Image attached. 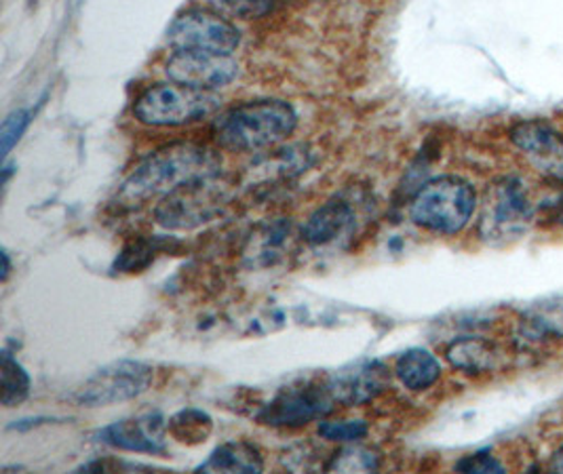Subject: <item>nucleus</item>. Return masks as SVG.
<instances>
[{"mask_svg":"<svg viewBox=\"0 0 563 474\" xmlns=\"http://www.w3.org/2000/svg\"><path fill=\"white\" fill-rule=\"evenodd\" d=\"M220 98L216 91H203L179 82L154 85L133 106V114L142 125L181 126L199 123L216 114Z\"/></svg>","mask_w":563,"mask_h":474,"instance_id":"nucleus-4","label":"nucleus"},{"mask_svg":"<svg viewBox=\"0 0 563 474\" xmlns=\"http://www.w3.org/2000/svg\"><path fill=\"white\" fill-rule=\"evenodd\" d=\"M328 379L338 405L346 407L376 399L390 384L388 370L380 361H358L330 375Z\"/></svg>","mask_w":563,"mask_h":474,"instance_id":"nucleus-14","label":"nucleus"},{"mask_svg":"<svg viewBox=\"0 0 563 474\" xmlns=\"http://www.w3.org/2000/svg\"><path fill=\"white\" fill-rule=\"evenodd\" d=\"M163 250H165V243L158 241V239L133 241V243H129L125 250L121 251V255L114 262V268L121 271V273L144 271L156 257V253H161Z\"/></svg>","mask_w":563,"mask_h":474,"instance_id":"nucleus-22","label":"nucleus"},{"mask_svg":"<svg viewBox=\"0 0 563 474\" xmlns=\"http://www.w3.org/2000/svg\"><path fill=\"white\" fill-rule=\"evenodd\" d=\"M549 216H551V220L563 225V195L549 207Z\"/></svg>","mask_w":563,"mask_h":474,"instance_id":"nucleus-27","label":"nucleus"},{"mask_svg":"<svg viewBox=\"0 0 563 474\" xmlns=\"http://www.w3.org/2000/svg\"><path fill=\"white\" fill-rule=\"evenodd\" d=\"M549 469H551V473H563V445L560 448V451L553 455Z\"/></svg>","mask_w":563,"mask_h":474,"instance_id":"nucleus-28","label":"nucleus"},{"mask_svg":"<svg viewBox=\"0 0 563 474\" xmlns=\"http://www.w3.org/2000/svg\"><path fill=\"white\" fill-rule=\"evenodd\" d=\"M534 218V205L519 177H500L487 188L479 234L487 243H507L521 236Z\"/></svg>","mask_w":563,"mask_h":474,"instance_id":"nucleus-6","label":"nucleus"},{"mask_svg":"<svg viewBox=\"0 0 563 474\" xmlns=\"http://www.w3.org/2000/svg\"><path fill=\"white\" fill-rule=\"evenodd\" d=\"M369 434V426L363 420H328L319 425V437L333 443H358Z\"/></svg>","mask_w":563,"mask_h":474,"instance_id":"nucleus-23","label":"nucleus"},{"mask_svg":"<svg viewBox=\"0 0 563 474\" xmlns=\"http://www.w3.org/2000/svg\"><path fill=\"white\" fill-rule=\"evenodd\" d=\"M395 375L413 393L427 390L441 377V365L429 350L410 349L395 363Z\"/></svg>","mask_w":563,"mask_h":474,"instance_id":"nucleus-18","label":"nucleus"},{"mask_svg":"<svg viewBox=\"0 0 563 474\" xmlns=\"http://www.w3.org/2000/svg\"><path fill=\"white\" fill-rule=\"evenodd\" d=\"M154 379V370L140 361H117L98 370L70 397L82 407H103L144 395Z\"/></svg>","mask_w":563,"mask_h":474,"instance_id":"nucleus-8","label":"nucleus"},{"mask_svg":"<svg viewBox=\"0 0 563 474\" xmlns=\"http://www.w3.org/2000/svg\"><path fill=\"white\" fill-rule=\"evenodd\" d=\"M296 125L298 114L287 101H245L213 121V135L227 151L256 152L282 144Z\"/></svg>","mask_w":563,"mask_h":474,"instance_id":"nucleus-2","label":"nucleus"},{"mask_svg":"<svg viewBox=\"0 0 563 474\" xmlns=\"http://www.w3.org/2000/svg\"><path fill=\"white\" fill-rule=\"evenodd\" d=\"M167 422L161 414H144L137 418H128L121 422L106 426L98 432V441L112 450L131 451V453H151L161 455L167 450L165 434Z\"/></svg>","mask_w":563,"mask_h":474,"instance_id":"nucleus-12","label":"nucleus"},{"mask_svg":"<svg viewBox=\"0 0 563 474\" xmlns=\"http://www.w3.org/2000/svg\"><path fill=\"white\" fill-rule=\"evenodd\" d=\"M30 117L32 114L27 110H13L2 121V126H0V154H2V158L9 156V152L13 151V146H18V142L26 133Z\"/></svg>","mask_w":563,"mask_h":474,"instance_id":"nucleus-25","label":"nucleus"},{"mask_svg":"<svg viewBox=\"0 0 563 474\" xmlns=\"http://www.w3.org/2000/svg\"><path fill=\"white\" fill-rule=\"evenodd\" d=\"M445 359L464 374H487L503 365V352L486 338H459L445 349Z\"/></svg>","mask_w":563,"mask_h":474,"instance_id":"nucleus-15","label":"nucleus"},{"mask_svg":"<svg viewBox=\"0 0 563 474\" xmlns=\"http://www.w3.org/2000/svg\"><path fill=\"white\" fill-rule=\"evenodd\" d=\"M380 469V453L361 445H349L333 453L328 471L338 473H374Z\"/></svg>","mask_w":563,"mask_h":474,"instance_id":"nucleus-21","label":"nucleus"},{"mask_svg":"<svg viewBox=\"0 0 563 474\" xmlns=\"http://www.w3.org/2000/svg\"><path fill=\"white\" fill-rule=\"evenodd\" d=\"M30 395V375L26 370L9 354L2 352V405L15 407Z\"/></svg>","mask_w":563,"mask_h":474,"instance_id":"nucleus-20","label":"nucleus"},{"mask_svg":"<svg viewBox=\"0 0 563 474\" xmlns=\"http://www.w3.org/2000/svg\"><path fill=\"white\" fill-rule=\"evenodd\" d=\"M169 434L181 445H201L213 432V420L203 409H181L167 422Z\"/></svg>","mask_w":563,"mask_h":474,"instance_id":"nucleus-19","label":"nucleus"},{"mask_svg":"<svg viewBox=\"0 0 563 474\" xmlns=\"http://www.w3.org/2000/svg\"><path fill=\"white\" fill-rule=\"evenodd\" d=\"M335 407L338 400L330 388V379L325 377L321 382L285 388L260 409L257 422L271 428H300L328 418Z\"/></svg>","mask_w":563,"mask_h":474,"instance_id":"nucleus-7","label":"nucleus"},{"mask_svg":"<svg viewBox=\"0 0 563 474\" xmlns=\"http://www.w3.org/2000/svg\"><path fill=\"white\" fill-rule=\"evenodd\" d=\"M475 209V188L459 175H441L427 181L410 200L411 222L437 234L461 232Z\"/></svg>","mask_w":563,"mask_h":474,"instance_id":"nucleus-3","label":"nucleus"},{"mask_svg":"<svg viewBox=\"0 0 563 474\" xmlns=\"http://www.w3.org/2000/svg\"><path fill=\"white\" fill-rule=\"evenodd\" d=\"M165 73L179 85L216 91L231 85L239 75V66L231 55L178 49L167 59Z\"/></svg>","mask_w":563,"mask_h":474,"instance_id":"nucleus-10","label":"nucleus"},{"mask_svg":"<svg viewBox=\"0 0 563 474\" xmlns=\"http://www.w3.org/2000/svg\"><path fill=\"white\" fill-rule=\"evenodd\" d=\"M169 43L176 49L232 55L241 45V32L220 13L188 9L169 27Z\"/></svg>","mask_w":563,"mask_h":474,"instance_id":"nucleus-9","label":"nucleus"},{"mask_svg":"<svg viewBox=\"0 0 563 474\" xmlns=\"http://www.w3.org/2000/svg\"><path fill=\"white\" fill-rule=\"evenodd\" d=\"M519 335L528 344L563 338V298L532 306L519 323Z\"/></svg>","mask_w":563,"mask_h":474,"instance_id":"nucleus-17","label":"nucleus"},{"mask_svg":"<svg viewBox=\"0 0 563 474\" xmlns=\"http://www.w3.org/2000/svg\"><path fill=\"white\" fill-rule=\"evenodd\" d=\"M357 230V202L346 195H335L308 218L302 239L310 247H330L342 239H351Z\"/></svg>","mask_w":563,"mask_h":474,"instance_id":"nucleus-13","label":"nucleus"},{"mask_svg":"<svg viewBox=\"0 0 563 474\" xmlns=\"http://www.w3.org/2000/svg\"><path fill=\"white\" fill-rule=\"evenodd\" d=\"M456 471L459 473H505V469H503V464L494 458V455H489L487 451H479V453H471V455H466V458H462L461 462L456 464Z\"/></svg>","mask_w":563,"mask_h":474,"instance_id":"nucleus-26","label":"nucleus"},{"mask_svg":"<svg viewBox=\"0 0 563 474\" xmlns=\"http://www.w3.org/2000/svg\"><path fill=\"white\" fill-rule=\"evenodd\" d=\"M264 471V460L256 445L247 441H231L220 445L197 473H243L260 474Z\"/></svg>","mask_w":563,"mask_h":474,"instance_id":"nucleus-16","label":"nucleus"},{"mask_svg":"<svg viewBox=\"0 0 563 474\" xmlns=\"http://www.w3.org/2000/svg\"><path fill=\"white\" fill-rule=\"evenodd\" d=\"M509 137L537 174L563 184V135L555 126L530 119L512 126Z\"/></svg>","mask_w":563,"mask_h":474,"instance_id":"nucleus-11","label":"nucleus"},{"mask_svg":"<svg viewBox=\"0 0 563 474\" xmlns=\"http://www.w3.org/2000/svg\"><path fill=\"white\" fill-rule=\"evenodd\" d=\"M229 202L231 188L213 175L169 192L156 205L154 218L167 230H192L218 218Z\"/></svg>","mask_w":563,"mask_h":474,"instance_id":"nucleus-5","label":"nucleus"},{"mask_svg":"<svg viewBox=\"0 0 563 474\" xmlns=\"http://www.w3.org/2000/svg\"><path fill=\"white\" fill-rule=\"evenodd\" d=\"M9 271H11V264H9V255H7V251H2V280H7Z\"/></svg>","mask_w":563,"mask_h":474,"instance_id":"nucleus-29","label":"nucleus"},{"mask_svg":"<svg viewBox=\"0 0 563 474\" xmlns=\"http://www.w3.org/2000/svg\"><path fill=\"white\" fill-rule=\"evenodd\" d=\"M220 13L239 20H260L275 7V0H209Z\"/></svg>","mask_w":563,"mask_h":474,"instance_id":"nucleus-24","label":"nucleus"},{"mask_svg":"<svg viewBox=\"0 0 563 474\" xmlns=\"http://www.w3.org/2000/svg\"><path fill=\"white\" fill-rule=\"evenodd\" d=\"M220 154L201 144L179 142L146 156L125 179L121 188V199L128 202H142L153 197H167L181 186L220 175Z\"/></svg>","mask_w":563,"mask_h":474,"instance_id":"nucleus-1","label":"nucleus"}]
</instances>
